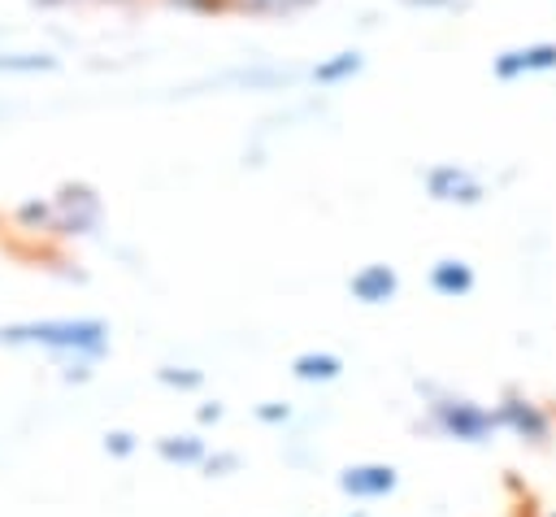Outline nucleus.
<instances>
[{
    "instance_id": "nucleus-1",
    "label": "nucleus",
    "mask_w": 556,
    "mask_h": 517,
    "mask_svg": "<svg viewBox=\"0 0 556 517\" xmlns=\"http://www.w3.org/2000/svg\"><path fill=\"white\" fill-rule=\"evenodd\" d=\"M430 426L443 434V439H456V443H486L491 434H500V417H495V404H478L469 395H456V391H439L430 400Z\"/></svg>"
},
{
    "instance_id": "nucleus-2",
    "label": "nucleus",
    "mask_w": 556,
    "mask_h": 517,
    "mask_svg": "<svg viewBox=\"0 0 556 517\" xmlns=\"http://www.w3.org/2000/svg\"><path fill=\"white\" fill-rule=\"evenodd\" d=\"M495 417H500L504 434H513V439H521L530 447H547L552 434H556V413L543 400L526 395V391H504L495 400Z\"/></svg>"
},
{
    "instance_id": "nucleus-3",
    "label": "nucleus",
    "mask_w": 556,
    "mask_h": 517,
    "mask_svg": "<svg viewBox=\"0 0 556 517\" xmlns=\"http://www.w3.org/2000/svg\"><path fill=\"white\" fill-rule=\"evenodd\" d=\"M0 339L22 343H52V348H83V352H100L104 348V326L100 321H35V326H9L0 330Z\"/></svg>"
},
{
    "instance_id": "nucleus-4",
    "label": "nucleus",
    "mask_w": 556,
    "mask_h": 517,
    "mask_svg": "<svg viewBox=\"0 0 556 517\" xmlns=\"http://www.w3.org/2000/svg\"><path fill=\"white\" fill-rule=\"evenodd\" d=\"M421 182H426L430 200H439V204H460V209H469V204H482V200H486V182H482L469 165H460V161H439V165H430Z\"/></svg>"
},
{
    "instance_id": "nucleus-5",
    "label": "nucleus",
    "mask_w": 556,
    "mask_h": 517,
    "mask_svg": "<svg viewBox=\"0 0 556 517\" xmlns=\"http://www.w3.org/2000/svg\"><path fill=\"white\" fill-rule=\"evenodd\" d=\"M556 70V39H534V43H517L491 56V74L500 83H517L530 74H552Z\"/></svg>"
},
{
    "instance_id": "nucleus-6",
    "label": "nucleus",
    "mask_w": 556,
    "mask_h": 517,
    "mask_svg": "<svg viewBox=\"0 0 556 517\" xmlns=\"http://www.w3.org/2000/svg\"><path fill=\"white\" fill-rule=\"evenodd\" d=\"M400 482L395 465H382V461H365V465H348L339 474V487L356 500H378V495H391Z\"/></svg>"
},
{
    "instance_id": "nucleus-7",
    "label": "nucleus",
    "mask_w": 556,
    "mask_h": 517,
    "mask_svg": "<svg viewBox=\"0 0 556 517\" xmlns=\"http://www.w3.org/2000/svg\"><path fill=\"white\" fill-rule=\"evenodd\" d=\"M348 287H352V295H356L361 304H387V300H395V291H400V274H395L391 265L374 261V265L356 269Z\"/></svg>"
},
{
    "instance_id": "nucleus-8",
    "label": "nucleus",
    "mask_w": 556,
    "mask_h": 517,
    "mask_svg": "<svg viewBox=\"0 0 556 517\" xmlns=\"http://www.w3.org/2000/svg\"><path fill=\"white\" fill-rule=\"evenodd\" d=\"M473 282H478V278H473V265L460 261V256H443V261L430 265V291L443 295V300H460V295H469Z\"/></svg>"
},
{
    "instance_id": "nucleus-9",
    "label": "nucleus",
    "mask_w": 556,
    "mask_h": 517,
    "mask_svg": "<svg viewBox=\"0 0 556 517\" xmlns=\"http://www.w3.org/2000/svg\"><path fill=\"white\" fill-rule=\"evenodd\" d=\"M361 65H365V56H361L356 48H343V52H334V56H326V61L313 65V83H321V87L348 83V78L361 74Z\"/></svg>"
},
{
    "instance_id": "nucleus-10",
    "label": "nucleus",
    "mask_w": 556,
    "mask_h": 517,
    "mask_svg": "<svg viewBox=\"0 0 556 517\" xmlns=\"http://www.w3.org/2000/svg\"><path fill=\"white\" fill-rule=\"evenodd\" d=\"M291 374H295L300 382H330V378L343 374V361H339L334 352H300V356L291 361Z\"/></svg>"
},
{
    "instance_id": "nucleus-11",
    "label": "nucleus",
    "mask_w": 556,
    "mask_h": 517,
    "mask_svg": "<svg viewBox=\"0 0 556 517\" xmlns=\"http://www.w3.org/2000/svg\"><path fill=\"white\" fill-rule=\"evenodd\" d=\"M308 4H317V0H230V13H239V17H291V13H304Z\"/></svg>"
},
{
    "instance_id": "nucleus-12",
    "label": "nucleus",
    "mask_w": 556,
    "mask_h": 517,
    "mask_svg": "<svg viewBox=\"0 0 556 517\" xmlns=\"http://www.w3.org/2000/svg\"><path fill=\"white\" fill-rule=\"evenodd\" d=\"M161 456L165 461H178V465H191V461H200L204 456V443L195 439V434H182V439H161Z\"/></svg>"
},
{
    "instance_id": "nucleus-13",
    "label": "nucleus",
    "mask_w": 556,
    "mask_h": 517,
    "mask_svg": "<svg viewBox=\"0 0 556 517\" xmlns=\"http://www.w3.org/2000/svg\"><path fill=\"white\" fill-rule=\"evenodd\" d=\"M178 13H195V17H226L230 13V0H161Z\"/></svg>"
},
{
    "instance_id": "nucleus-14",
    "label": "nucleus",
    "mask_w": 556,
    "mask_h": 517,
    "mask_svg": "<svg viewBox=\"0 0 556 517\" xmlns=\"http://www.w3.org/2000/svg\"><path fill=\"white\" fill-rule=\"evenodd\" d=\"M256 417H261V421H282V417H287V404H261Z\"/></svg>"
},
{
    "instance_id": "nucleus-15",
    "label": "nucleus",
    "mask_w": 556,
    "mask_h": 517,
    "mask_svg": "<svg viewBox=\"0 0 556 517\" xmlns=\"http://www.w3.org/2000/svg\"><path fill=\"white\" fill-rule=\"evenodd\" d=\"M161 378L165 382H178V387H195L200 382V374H174V369H161Z\"/></svg>"
},
{
    "instance_id": "nucleus-16",
    "label": "nucleus",
    "mask_w": 556,
    "mask_h": 517,
    "mask_svg": "<svg viewBox=\"0 0 556 517\" xmlns=\"http://www.w3.org/2000/svg\"><path fill=\"white\" fill-rule=\"evenodd\" d=\"M413 9H460V0H404Z\"/></svg>"
},
{
    "instance_id": "nucleus-17",
    "label": "nucleus",
    "mask_w": 556,
    "mask_h": 517,
    "mask_svg": "<svg viewBox=\"0 0 556 517\" xmlns=\"http://www.w3.org/2000/svg\"><path fill=\"white\" fill-rule=\"evenodd\" d=\"M109 447L113 452H130V434H109Z\"/></svg>"
},
{
    "instance_id": "nucleus-18",
    "label": "nucleus",
    "mask_w": 556,
    "mask_h": 517,
    "mask_svg": "<svg viewBox=\"0 0 556 517\" xmlns=\"http://www.w3.org/2000/svg\"><path fill=\"white\" fill-rule=\"evenodd\" d=\"M30 4H39V9H65V4H78V0H30Z\"/></svg>"
},
{
    "instance_id": "nucleus-19",
    "label": "nucleus",
    "mask_w": 556,
    "mask_h": 517,
    "mask_svg": "<svg viewBox=\"0 0 556 517\" xmlns=\"http://www.w3.org/2000/svg\"><path fill=\"white\" fill-rule=\"evenodd\" d=\"M200 417H204V421H217V417H222V408H217V404H208V408H200Z\"/></svg>"
},
{
    "instance_id": "nucleus-20",
    "label": "nucleus",
    "mask_w": 556,
    "mask_h": 517,
    "mask_svg": "<svg viewBox=\"0 0 556 517\" xmlns=\"http://www.w3.org/2000/svg\"><path fill=\"white\" fill-rule=\"evenodd\" d=\"M530 517H556V504H552V508H539V513H530Z\"/></svg>"
},
{
    "instance_id": "nucleus-21",
    "label": "nucleus",
    "mask_w": 556,
    "mask_h": 517,
    "mask_svg": "<svg viewBox=\"0 0 556 517\" xmlns=\"http://www.w3.org/2000/svg\"><path fill=\"white\" fill-rule=\"evenodd\" d=\"M100 4H135V0H100Z\"/></svg>"
},
{
    "instance_id": "nucleus-22",
    "label": "nucleus",
    "mask_w": 556,
    "mask_h": 517,
    "mask_svg": "<svg viewBox=\"0 0 556 517\" xmlns=\"http://www.w3.org/2000/svg\"><path fill=\"white\" fill-rule=\"evenodd\" d=\"M356 517H361V513H356Z\"/></svg>"
}]
</instances>
